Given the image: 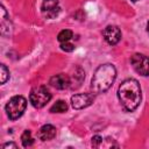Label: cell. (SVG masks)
<instances>
[{
  "label": "cell",
  "instance_id": "cell-7",
  "mask_svg": "<svg viewBox=\"0 0 149 149\" xmlns=\"http://www.w3.org/2000/svg\"><path fill=\"white\" fill-rule=\"evenodd\" d=\"M95 99L94 93H78L71 97V105L76 109H81L90 106Z\"/></svg>",
  "mask_w": 149,
  "mask_h": 149
},
{
  "label": "cell",
  "instance_id": "cell-9",
  "mask_svg": "<svg viewBox=\"0 0 149 149\" xmlns=\"http://www.w3.org/2000/svg\"><path fill=\"white\" fill-rule=\"evenodd\" d=\"M49 84L57 88V90H65L68 87L71 86V79L68 74H64V73H58V74H55L50 78L49 80Z\"/></svg>",
  "mask_w": 149,
  "mask_h": 149
},
{
  "label": "cell",
  "instance_id": "cell-17",
  "mask_svg": "<svg viewBox=\"0 0 149 149\" xmlns=\"http://www.w3.org/2000/svg\"><path fill=\"white\" fill-rule=\"evenodd\" d=\"M1 148H2V149H6V148H13V149H16L17 146H16L15 143H13V142H9V143H5V144H2Z\"/></svg>",
  "mask_w": 149,
  "mask_h": 149
},
{
  "label": "cell",
  "instance_id": "cell-18",
  "mask_svg": "<svg viewBox=\"0 0 149 149\" xmlns=\"http://www.w3.org/2000/svg\"><path fill=\"white\" fill-rule=\"evenodd\" d=\"M147 30H148V34H149V22H148V24H147Z\"/></svg>",
  "mask_w": 149,
  "mask_h": 149
},
{
  "label": "cell",
  "instance_id": "cell-3",
  "mask_svg": "<svg viewBox=\"0 0 149 149\" xmlns=\"http://www.w3.org/2000/svg\"><path fill=\"white\" fill-rule=\"evenodd\" d=\"M26 107H27L26 98L22 97V95H14V97H12L9 99V101L7 102L5 109H6L7 116L10 120H16L23 114Z\"/></svg>",
  "mask_w": 149,
  "mask_h": 149
},
{
  "label": "cell",
  "instance_id": "cell-15",
  "mask_svg": "<svg viewBox=\"0 0 149 149\" xmlns=\"http://www.w3.org/2000/svg\"><path fill=\"white\" fill-rule=\"evenodd\" d=\"M61 49L64 50V51L70 52V51H72L74 49V45L72 43H70V42H63V43H61Z\"/></svg>",
  "mask_w": 149,
  "mask_h": 149
},
{
  "label": "cell",
  "instance_id": "cell-6",
  "mask_svg": "<svg viewBox=\"0 0 149 149\" xmlns=\"http://www.w3.org/2000/svg\"><path fill=\"white\" fill-rule=\"evenodd\" d=\"M61 12L58 0H43L41 5V13L45 19H55Z\"/></svg>",
  "mask_w": 149,
  "mask_h": 149
},
{
  "label": "cell",
  "instance_id": "cell-4",
  "mask_svg": "<svg viewBox=\"0 0 149 149\" xmlns=\"http://www.w3.org/2000/svg\"><path fill=\"white\" fill-rule=\"evenodd\" d=\"M51 99V93L45 86H37L31 90L29 94V100L35 108H42Z\"/></svg>",
  "mask_w": 149,
  "mask_h": 149
},
{
  "label": "cell",
  "instance_id": "cell-5",
  "mask_svg": "<svg viewBox=\"0 0 149 149\" xmlns=\"http://www.w3.org/2000/svg\"><path fill=\"white\" fill-rule=\"evenodd\" d=\"M130 64L141 76H149V57L142 54H134L130 57Z\"/></svg>",
  "mask_w": 149,
  "mask_h": 149
},
{
  "label": "cell",
  "instance_id": "cell-2",
  "mask_svg": "<svg viewBox=\"0 0 149 149\" xmlns=\"http://www.w3.org/2000/svg\"><path fill=\"white\" fill-rule=\"evenodd\" d=\"M116 78V69L113 64H102L97 68L91 80V88L92 91L98 93L106 92Z\"/></svg>",
  "mask_w": 149,
  "mask_h": 149
},
{
  "label": "cell",
  "instance_id": "cell-19",
  "mask_svg": "<svg viewBox=\"0 0 149 149\" xmlns=\"http://www.w3.org/2000/svg\"><path fill=\"white\" fill-rule=\"evenodd\" d=\"M132 1H134V2H135V1H139V0H132Z\"/></svg>",
  "mask_w": 149,
  "mask_h": 149
},
{
  "label": "cell",
  "instance_id": "cell-11",
  "mask_svg": "<svg viewBox=\"0 0 149 149\" xmlns=\"http://www.w3.org/2000/svg\"><path fill=\"white\" fill-rule=\"evenodd\" d=\"M68 111V105H66V102L64 101V100H58V101H56L52 106H51V108H50V112L51 113H64V112H66Z\"/></svg>",
  "mask_w": 149,
  "mask_h": 149
},
{
  "label": "cell",
  "instance_id": "cell-8",
  "mask_svg": "<svg viewBox=\"0 0 149 149\" xmlns=\"http://www.w3.org/2000/svg\"><path fill=\"white\" fill-rule=\"evenodd\" d=\"M102 36L108 44L115 45L121 40V30L116 26H107L102 30Z\"/></svg>",
  "mask_w": 149,
  "mask_h": 149
},
{
  "label": "cell",
  "instance_id": "cell-12",
  "mask_svg": "<svg viewBox=\"0 0 149 149\" xmlns=\"http://www.w3.org/2000/svg\"><path fill=\"white\" fill-rule=\"evenodd\" d=\"M21 142H22V146L24 148L27 147H30L33 143H34V139L31 137V133L30 130H24L21 135Z\"/></svg>",
  "mask_w": 149,
  "mask_h": 149
},
{
  "label": "cell",
  "instance_id": "cell-16",
  "mask_svg": "<svg viewBox=\"0 0 149 149\" xmlns=\"http://www.w3.org/2000/svg\"><path fill=\"white\" fill-rule=\"evenodd\" d=\"M101 143H102V137L101 136L95 135V136L92 137V146L93 147H99Z\"/></svg>",
  "mask_w": 149,
  "mask_h": 149
},
{
  "label": "cell",
  "instance_id": "cell-1",
  "mask_svg": "<svg viewBox=\"0 0 149 149\" xmlns=\"http://www.w3.org/2000/svg\"><path fill=\"white\" fill-rule=\"evenodd\" d=\"M118 98L127 112L135 111L141 102V86L139 81L133 78L123 80L118 88Z\"/></svg>",
  "mask_w": 149,
  "mask_h": 149
},
{
  "label": "cell",
  "instance_id": "cell-13",
  "mask_svg": "<svg viewBox=\"0 0 149 149\" xmlns=\"http://www.w3.org/2000/svg\"><path fill=\"white\" fill-rule=\"evenodd\" d=\"M72 36H73V34H72V31H71L70 29H63V30L59 31V34L57 35V40H58L61 43H63V42H69V41L72 38Z\"/></svg>",
  "mask_w": 149,
  "mask_h": 149
},
{
  "label": "cell",
  "instance_id": "cell-10",
  "mask_svg": "<svg viewBox=\"0 0 149 149\" xmlns=\"http://www.w3.org/2000/svg\"><path fill=\"white\" fill-rule=\"evenodd\" d=\"M38 139L42 141H49L52 140L56 136V128L52 125H44L38 130Z\"/></svg>",
  "mask_w": 149,
  "mask_h": 149
},
{
  "label": "cell",
  "instance_id": "cell-14",
  "mask_svg": "<svg viewBox=\"0 0 149 149\" xmlns=\"http://www.w3.org/2000/svg\"><path fill=\"white\" fill-rule=\"evenodd\" d=\"M0 69H1V84H5L9 78V71L5 64H1Z\"/></svg>",
  "mask_w": 149,
  "mask_h": 149
}]
</instances>
